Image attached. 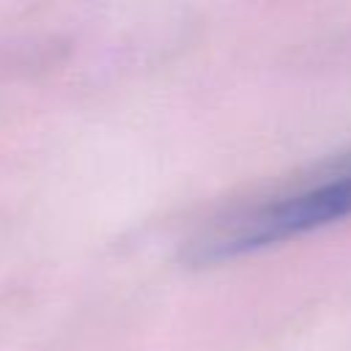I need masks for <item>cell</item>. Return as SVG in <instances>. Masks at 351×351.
<instances>
[{
  "label": "cell",
  "instance_id": "1",
  "mask_svg": "<svg viewBox=\"0 0 351 351\" xmlns=\"http://www.w3.org/2000/svg\"><path fill=\"white\" fill-rule=\"evenodd\" d=\"M351 217V151L225 214L197 241L195 261H228Z\"/></svg>",
  "mask_w": 351,
  "mask_h": 351
}]
</instances>
